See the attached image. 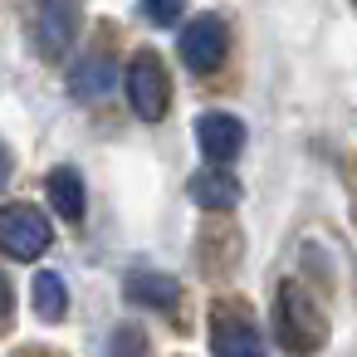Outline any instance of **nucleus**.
<instances>
[{"instance_id":"9d476101","label":"nucleus","mask_w":357,"mask_h":357,"mask_svg":"<svg viewBox=\"0 0 357 357\" xmlns=\"http://www.w3.org/2000/svg\"><path fill=\"white\" fill-rule=\"evenodd\" d=\"M45 191H50V206H54L69 225H79V220H84L89 196H84V176H79L74 167H54V172L45 176Z\"/></svg>"},{"instance_id":"ddd939ff","label":"nucleus","mask_w":357,"mask_h":357,"mask_svg":"<svg viewBox=\"0 0 357 357\" xmlns=\"http://www.w3.org/2000/svg\"><path fill=\"white\" fill-rule=\"evenodd\" d=\"M142 347H147V337H142V328H132V323H118V328L108 333V357H142Z\"/></svg>"},{"instance_id":"1a4fd4ad","label":"nucleus","mask_w":357,"mask_h":357,"mask_svg":"<svg viewBox=\"0 0 357 357\" xmlns=\"http://www.w3.org/2000/svg\"><path fill=\"white\" fill-rule=\"evenodd\" d=\"M123 294H128L132 308H162L167 313V308L181 303V284L172 274H162V269H132L128 284H123Z\"/></svg>"},{"instance_id":"f257e3e1","label":"nucleus","mask_w":357,"mask_h":357,"mask_svg":"<svg viewBox=\"0 0 357 357\" xmlns=\"http://www.w3.org/2000/svg\"><path fill=\"white\" fill-rule=\"evenodd\" d=\"M328 337H333V323L318 308V298L298 279H284L274 294V342L289 357H313L328 347Z\"/></svg>"},{"instance_id":"0eeeda50","label":"nucleus","mask_w":357,"mask_h":357,"mask_svg":"<svg viewBox=\"0 0 357 357\" xmlns=\"http://www.w3.org/2000/svg\"><path fill=\"white\" fill-rule=\"evenodd\" d=\"M211 357H269V342L245 313L220 308L211 318Z\"/></svg>"},{"instance_id":"9b49d317","label":"nucleus","mask_w":357,"mask_h":357,"mask_svg":"<svg viewBox=\"0 0 357 357\" xmlns=\"http://www.w3.org/2000/svg\"><path fill=\"white\" fill-rule=\"evenodd\" d=\"M113 59H103V54H89L84 64H74V74H69V93L79 98V103H98L108 89H113Z\"/></svg>"},{"instance_id":"f03ea898","label":"nucleus","mask_w":357,"mask_h":357,"mask_svg":"<svg viewBox=\"0 0 357 357\" xmlns=\"http://www.w3.org/2000/svg\"><path fill=\"white\" fill-rule=\"evenodd\" d=\"M0 245H6L10 259L35 264L40 255H50V245H54V225H50V215H45L40 206H30V201H10L6 211H0Z\"/></svg>"},{"instance_id":"7ed1b4c3","label":"nucleus","mask_w":357,"mask_h":357,"mask_svg":"<svg viewBox=\"0 0 357 357\" xmlns=\"http://www.w3.org/2000/svg\"><path fill=\"white\" fill-rule=\"evenodd\" d=\"M128 103L142 123H162L172 108V79L157 50H137L128 64Z\"/></svg>"},{"instance_id":"20e7f679","label":"nucleus","mask_w":357,"mask_h":357,"mask_svg":"<svg viewBox=\"0 0 357 357\" xmlns=\"http://www.w3.org/2000/svg\"><path fill=\"white\" fill-rule=\"evenodd\" d=\"M79 20H84L79 0H35V35H30L35 54L50 59V64L64 59L74 35H79Z\"/></svg>"},{"instance_id":"39448f33","label":"nucleus","mask_w":357,"mask_h":357,"mask_svg":"<svg viewBox=\"0 0 357 357\" xmlns=\"http://www.w3.org/2000/svg\"><path fill=\"white\" fill-rule=\"evenodd\" d=\"M225 50H230V30L211 10L196 15L191 25H181V35H176V54H181V64L191 74H215L225 64Z\"/></svg>"},{"instance_id":"f8f14e48","label":"nucleus","mask_w":357,"mask_h":357,"mask_svg":"<svg viewBox=\"0 0 357 357\" xmlns=\"http://www.w3.org/2000/svg\"><path fill=\"white\" fill-rule=\"evenodd\" d=\"M30 303H35V313H40L45 323H64V313H69V289H64V279H59L54 269H40L35 284H30Z\"/></svg>"},{"instance_id":"4468645a","label":"nucleus","mask_w":357,"mask_h":357,"mask_svg":"<svg viewBox=\"0 0 357 357\" xmlns=\"http://www.w3.org/2000/svg\"><path fill=\"white\" fill-rule=\"evenodd\" d=\"M137 6H142V15L152 20V25H176L181 20V6H186V0H137Z\"/></svg>"},{"instance_id":"423d86ee","label":"nucleus","mask_w":357,"mask_h":357,"mask_svg":"<svg viewBox=\"0 0 357 357\" xmlns=\"http://www.w3.org/2000/svg\"><path fill=\"white\" fill-rule=\"evenodd\" d=\"M245 142H250V132H245V123L235 118V113H201L196 118V147L206 152V162L211 167H225V162H235L240 152H245Z\"/></svg>"},{"instance_id":"6e6552de","label":"nucleus","mask_w":357,"mask_h":357,"mask_svg":"<svg viewBox=\"0 0 357 357\" xmlns=\"http://www.w3.org/2000/svg\"><path fill=\"white\" fill-rule=\"evenodd\" d=\"M186 196H191L201 211H235V206H240V181H235V172H225V167H201V172H191Z\"/></svg>"}]
</instances>
